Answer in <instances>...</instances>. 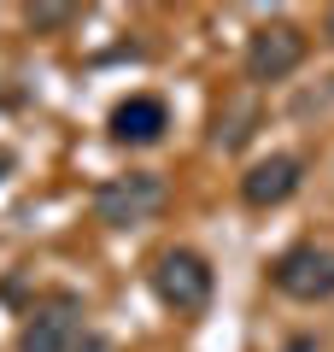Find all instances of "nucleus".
Here are the masks:
<instances>
[{
	"instance_id": "f257e3e1",
	"label": "nucleus",
	"mask_w": 334,
	"mask_h": 352,
	"mask_svg": "<svg viewBox=\"0 0 334 352\" xmlns=\"http://www.w3.org/2000/svg\"><path fill=\"white\" fill-rule=\"evenodd\" d=\"M164 206V182L153 170H129V176H111L106 188L94 194V212H100V223H111V229H129V223H147L153 212Z\"/></svg>"
},
{
	"instance_id": "39448f33",
	"label": "nucleus",
	"mask_w": 334,
	"mask_h": 352,
	"mask_svg": "<svg viewBox=\"0 0 334 352\" xmlns=\"http://www.w3.org/2000/svg\"><path fill=\"white\" fill-rule=\"evenodd\" d=\"M293 188H299V159H287V153H276V159L252 164V170H247V182H241L247 206H282Z\"/></svg>"
},
{
	"instance_id": "6e6552de",
	"label": "nucleus",
	"mask_w": 334,
	"mask_h": 352,
	"mask_svg": "<svg viewBox=\"0 0 334 352\" xmlns=\"http://www.w3.org/2000/svg\"><path fill=\"white\" fill-rule=\"evenodd\" d=\"M76 24V6H30V30H65Z\"/></svg>"
},
{
	"instance_id": "423d86ee",
	"label": "nucleus",
	"mask_w": 334,
	"mask_h": 352,
	"mask_svg": "<svg viewBox=\"0 0 334 352\" xmlns=\"http://www.w3.org/2000/svg\"><path fill=\"white\" fill-rule=\"evenodd\" d=\"M76 340V323L71 311H41L24 323V335H18V352H71Z\"/></svg>"
},
{
	"instance_id": "7ed1b4c3",
	"label": "nucleus",
	"mask_w": 334,
	"mask_h": 352,
	"mask_svg": "<svg viewBox=\"0 0 334 352\" xmlns=\"http://www.w3.org/2000/svg\"><path fill=\"white\" fill-rule=\"evenodd\" d=\"M276 288L287 294V300H329L334 294V247H293L282 264H276Z\"/></svg>"
},
{
	"instance_id": "f03ea898",
	"label": "nucleus",
	"mask_w": 334,
	"mask_h": 352,
	"mask_svg": "<svg viewBox=\"0 0 334 352\" xmlns=\"http://www.w3.org/2000/svg\"><path fill=\"white\" fill-rule=\"evenodd\" d=\"M153 288H159V300L176 305V311H205V300H211V270H205L199 252H182V247H176V252H164V258H159Z\"/></svg>"
},
{
	"instance_id": "1a4fd4ad",
	"label": "nucleus",
	"mask_w": 334,
	"mask_h": 352,
	"mask_svg": "<svg viewBox=\"0 0 334 352\" xmlns=\"http://www.w3.org/2000/svg\"><path fill=\"white\" fill-rule=\"evenodd\" d=\"M287 352H317V346H311V340H287Z\"/></svg>"
},
{
	"instance_id": "20e7f679",
	"label": "nucleus",
	"mask_w": 334,
	"mask_h": 352,
	"mask_svg": "<svg viewBox=\"0 0 334 352\" xmlns=\"http://www.w3.org/2000/svg\"><path fill=\"white\" fill-rule=\"evenodd\" d=\"M299 59H305V36H299L293 24H264V30H252L247 71L258 76V82H282L287 71H299Z\"/></svg>"
},
{
	"instance_id": "0eeeda50",
	"label": "nucleus",
	"mask_w": 334,
	"mask_h": 352,
	"mask_svg": "<svg viewBox=\"0 0 334 352\" xmlns=\"http://www.w3.org/2000/svg\"><path fill=\"white\" fill-rule=\"evenodd\" d=\"M111 135L118 141H159L164 135V106L159 100H124L111 112Z\"/></svg>"
},
{
	"instance_id": "9b49d317",
	"label": "nucleus",
	"mask_w": 334,
	"mask_h": 352,
	"mask_svg": "<svg viewBox=\"0 0 334 352\" xmlns=\"http://www.w3.org/2000/svg\"><path fill=\"white\" fill-rule=\"evenodd\" d=\"M329 41H334V12H329Z\"/></svg>"
},
{
	"instance_id": "9d476101",
	"label": "nucleus",
	"mask_w": 334,
	"mask_h": 352,
	"mask_svg": "<svg viewBox=\"0 0 334 352\" xmlns=\"http://www.w3.org/2000/svg\"><path fill=\"white\" fill-rule=\"evenodd\" d=\"M82 352H111V346H106V340H82Z\"/></svg>"
}]
</instances>
